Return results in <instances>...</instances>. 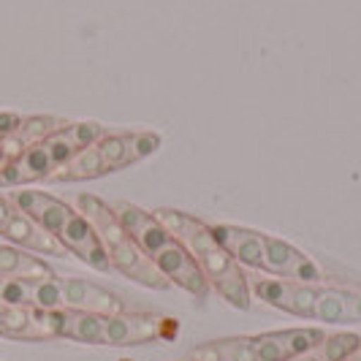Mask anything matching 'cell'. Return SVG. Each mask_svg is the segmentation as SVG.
<instances>
[{
	"instance_id": "1",
	"label": "cell",
	"mask_w": 361,
	"mask_h": 361,
	"mask_svg": "<svg viewBox=\"0 0 361 361\" xmlns=\"http://www.w3.org/2000/svg\"><path fill=\"white\" fill-rule=\"evenodd\" d=\"M155 217L185 245V250L196 258L201 271L207 274L209 286L236 310H250L253 290L245 277L242 267L236 264L226 247L217 242L212 226H207L199 217L180 212V209H155Z\"/></svg>"
},
{
	"instance_id": "2",
	"label": "cell",
	"mask_w": 361,
	"mask_h": 361,
	"mask_svg": "<svg viewBox=\"0 0 361 361\" xmlns=\"http://www.w3.org/2000/svg\"><path fill=\"white\" fill-rule=\"evenodd\" d=\"M76 212L87 217L90 226L95 228V234L101 236V242H104L109 253V261H111V269L152 290H166L171 286L161 274V269L155 267V261L126 231V226L120 223L111 204L101 201L92 193H79L76 196Z\"/></svg>"
},
{
	"instance_id": "3",
	"label": "cell",
	"mask_w": 361,
	"mask_h": 361,
	"mask_svg": "<svg viewBox=\"0 0 361 361\" xmlns=\"http://www.w3.org/2000/svg\"><path fill=\"white\" fill-rule=\"evenodd\" d=\"M149 258L155 261V267L161 269V274L171 283V286H180L182 290H188V293H193L196 299H207L209 296V280H207V274L201 271V267L196 264V258L185 250V245H182L177 236L171 234L166 242H161Z\"/></svg>"
},
{
	"instance_id": "4",
	"label": "cell",
	"mask_w": 361,
	"mask_h": 361,
	"mask_svg": "<svg viewBox=\"0 0 361 361\" xmlns=\"http://www.w3.org/2000/svg\"><path fill=\"white\" fill-rule=\"evenodd\" d=\"M261 302L269 307L283 310L296 318L315 321V307H318V293L321 286H307V283H293V280H280V277H255L253 288Z\"/></svg>"
},
{
	"instance_id": "5",
	"label": "cell",
	"mask_w": 361,
	"mask_h": 361,
	"mask_svg": "<svg viewBox=\"0 0 361 361\" xmlns=\"http://www.w3.org/2000/svg\"><path fill=\"white\" fill-rule=\"evenodd\" d=\"M264 271L280 280L307 283V286H321L324 280L318 264L307 253L271 234H264Z\"/></svg>"
},
{
	"instance_id": "6",
	"label": "cell",
	"mask_w": 361,
	"mask_h": 361,
	"mask_svg": "<svg viewBox=\"0 0 361 361\" xmlns=\"http://www.w3.org/2000/svg\"><path fill=\"white\" fill-rule=\"evenodd\" d=\"M324 331L318 326H296V329H280V331H264L255 334L253 353L255 361H293L310 353L312 348L324 343Z\"/></svg>"
},
{
	"instance_id": "7",
	"label": "cell",
	"mask_w": 361,
	"mask_h": 361,
	"mask_svg": "<svg viewBox=\"0 0 361 361\" xmlns=\"http://www.w3.org/2000/svg\"><path fill=\"white\" fill-rule=\"evenodd\" d=\"M169 318L155 315V312H117L109 315L106 329H104V345L114 348H133V345L155 343L166 334Z\"/></svg>"
},
{
	"instance_id": "8",
	"label": "cell",
	"mask_w": 361,
	"mask_h": 361,
	"mask_svg": "<svg viewBox=\"0 0 361 361\" xmlns=\"http://www.w3.org/2000/svg\"><path fill=\"white\" fill-rule=\"evenodd\" d=\"M104 161H106L109 174L111 171H120V169H128L133 163L145 161L152 152H158L161 147V136L152 133V130H136V133H111L109 130L104 139L95 142Z\"/></svg>"
},
{
	"instance_id": "9",
	"label": "cell",
	"mask_w": 361,
	"mask_h": 361,
	"mask_svg": "<svg viewBox=\"0 0 361 361\" xmlns=\"http://www.w3.org/2000/svg\"><path fill=\"white\" fill-rule=\"evenodd\" d=\"M60 245L68 250V255H76L79 261H85L87 267L98 271H111V261L109 253L101 242V236L95 234V228L90 226V220L85 215H79L76 209L71 212V217L66 220V226L60 228Z\"/></svg>"
},
{
	"instance_id": "10",
	"label": "cell",
	"mask_w": 361,
	"mask_h": 361,
	"mask_svg": "<svg viewBox=\"0 0 361 361\" xmlns=\"http://www.w3.org/2000/svg\"><path fill=\"white\" fill-rule=\"evenodd\" d=\"M60 286H63V299H66V307L82 310V312H92V315H117V312H126V302L120 293L109 288H101L90 280H79V277H60Z\"/></svg>"
},
{
	"instance_id": "11",
	"label": "cell",
	"mask_w": 361,
	"mask_h": 361,
	"mask_svg": "<svg viewBox=\"0 0 361 361\" xmlns=\"http://www.w3.org/2000/svg\"><path fill=\"white\" fill-rule=\"evenodd\" d=\"M66 126V120L60 117H49V114H36V117H22L19 126L0 139V174L17 161L25 149H30L33 145L44 142L47 136H52L54 130Z\"/></svg>"
},
{
	"instance_id": "12",
	"label": "cell",
	"mask_w": 361,
	"mask_h": 361,
	"mask_svg": "<svg viewBox=\"0 0 361 361\" xmlns=\"http://www.w3.org/2000/svg\"><path fill=\"white\" fill-rule=\"evenodd\" d=\"M52 312L33 307H14V305L0 302V337H8V340H52Z\"/></svg>"
},
{
	"instance_id": "13",
	"label": "cell",
	"mask_w": 361,
	"mask_h": 361,
	"mask_svg": "<svg viewBox=\"0 0 361 361\" xmlns=\"http://www.w3.org/2000/svg\"><path fill=\"white\" fill-rule=\"evenodd\" d=\"M0 236L6 242H11L19 250H30L38 255H68V250L60 245V239L49 234L47 228H41L33 217H27L25 212H14V217L3 226Z\"/></svg>"
},
{
	"instance_id": "14",
	"label": "cell",
	"mask_w": 361,
	"mask_h": 361,
	"mask_svg": "<svg viewBox=\"0 0 361 361\" xmlns=\"http://www.w3.org/2000/svg\"><path fill=\"white\" fill-rule=\"evenodd\" d=\"M8 199L14 201V207L19 212L33 217L41 228H47L54 236L60 234V228L66 226V220L73 212L66 201L54 199L49 193H41V190H14Z\"/></svg>"
},
{
	"instance_id": "15",
	"label": "cell",
	"mask_w": 361,
	"mask_h": 361,
	"mask_svg": "<svg viewBox=\"0 0 361 361\" xmlns=\"http://www.w3.org/2000/svg\"><path fill=\"white\" fill-rule=\"evenodd\" d=\"M212 231H215L217 242L226 247V253L231 255L239 267L264 271V231L228 226V223L212 226Z\"/></svg>"
},
{
	"instance_id": "16",
	"label": "cell",
	"mask_w": 361,
	"mask_h": 361,
	"mask_svg": "<svg viewBox=\"0 0 361 361\" xmlns=\"http://www.w3.org/2000/svg\"><path fill=\"white\" fill-rule=\"evenodd\" d=\"M54 337L71 340V343L85 345H104V329H106V318L104 315H92V312H82V310H54Z\"/></svg>"
},
{
	"instance_id": "17",
	"label": "cell",
	"mask_w": 361,
	"mask_h": 361,
	"mask_svg": "<svg viewBox=\"0 0 361 361\" xmlns=\"http://www.w3.org/2000/svg\"><path fill=\"white\" fill-rule=\"evenodd\" d=\"M315 321H324V324H356V321H361V293L321 286Z\"/></svg>"
},
{
	"instance_id": "18",
	"label": "cell",
	"mask_w": 361,
	"mask_h": 361,
	"mask_svg": "<svg viewBox=\"0 0 361 361\" xmlns=\"http://www.w3.org/2000/svg\"><path fill=\"white\" fill-rule=\"evenodd\" d=\"M104 174H109L106 161H104L98 145H90L85 147V149H79L63 166H57L47 182H87V180H98Z\"/></svg>"
},
{
	"instance_id": "19",
	"label": "cell",
	"mask_w": 361,
	"mask_h": 361,
	"mask_svg": "<svg viewBox=\"0 0 361 361\" xmlns=\"http://www.w3.org/2000/svg\"><path fill=\"white\" fill-rule=\"evenodd\" d=\"M188 361H255L250 337H226L188 350Z\"/></svg>"
},
{
	"instance_id": "20",
	"label": "cell",
	"mask_w": 361,
	"mask_h": 361,
	"mask_svg": "<svg viewBox=\"0 0 361 361\" xmlns=\"http://www.w3.org/2000/svg\"><path fill=\"white\" fill-rule=\"evenodd\" d=\"M361 348V337L353 331H337V334H326L324 343L312 348L310 353L299 356L293 361H345L350 359Z\"/></svg>"
},
{
	"instance_id": "21",
	"label": "cell",
	"mask_w": 361,
	"mask_h": 361,
	"mask_svg": "<svg viewBox=\"0 0 361 361\" xmlns=\"http://www.w3.org/2000/svg\"><path fill=\"white\" fill-rule=\"evenodd\" d=\"M63 307H66V299H63L60 277H49V280L33 283V310L52 312V310H63Z\"/></svg>"
},
{
	"instance_id": "22",
	"label": "cell",
	"mask_w": 361,
	"mask_h": 361,
	"mask_svg": "<svg viewBox=\"0 0 361 361\" xmlns=\"http://www.w3.org/2000/svg\"><path fill=\"white\" fill-rule=\"evenodd\" d=\"M19 120H22L19 114H11V111H0V139H3V136H8V133H11V130L19 126Z\"/></svg>"
},
{
	"instance_id": "23",
	"label": "cell",
	"mask_w": 361,
	"mask_h": 361,
	"mask_svg": "<svg viewBox=\"0 0 361 361\" xmlns=\"http://www.w3.org/2000/svg\"><path fill=\"white\" fill-rule=\"evenodd\" d=\"M14 212H17V207H14V201L8 199V196H0V231H3V226L14 217Z\"/></svg>"
}]
</instances>
